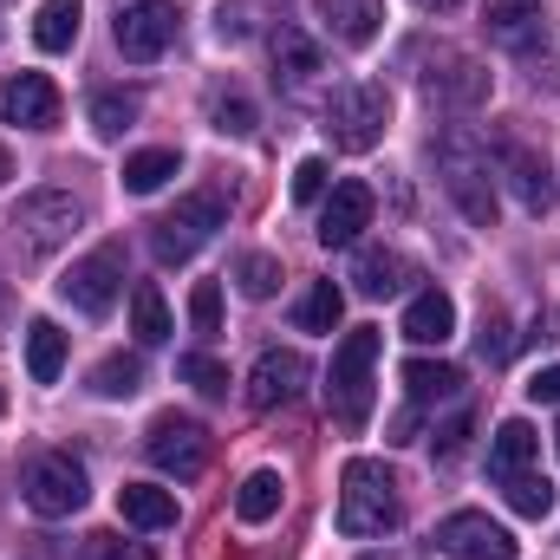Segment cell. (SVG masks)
I'll list each match as a JSON object with an SVG mask.
<instances>
[{"label": "cell", "mask_w": 560, "mask_h": 560, "mask_svg": "<svg viewBox=\"0 0 560 560\" xmlns=\"http://www.w3.org/2000/svg\"><path fill=\"white\" fill-rule=\"evenodd\" d=\"M436 176H443V189H450V202L463 209V222L469 229H495V170H489V150L476 143V131H463V125H450L443 138H436Z\"/></svg>", "instance_id": "1"}, {"label": "cell", "mask_w": 560, "mask_h": 560, "mask_svg": "<svg viewBox=\"0 0 560 560\" xmlns=\"http://www.w3.org/2000/svg\"><path fill=\"white\" fill-rule=\"evenodd\" d=\"M398 476L372 456H352L339 476V535L346 541H372L385 528H398Z\"/></svg>", "instance_id": "2"}, {"label": "cell", "mask_w": 560, "mask_h": 560, "mask_svg": "<svg viewBox=\"0 0 560 560\" xmlns=\"http://www.w3.org/2000/svg\"><path fill=\"white\" fill-rule=\"evenodd\" d=\"M378 326H352L339 346H332V365H326V411L346 423V430H365L372 418V365H378Z\"/></svg>", "instance_id": "3"}, {"label": "cell", "mask_w": 560, "mask_h": 560, "mask_svg": "<svg viewBox=\"0 0 560 560\" xmlns=\"http://www.w3.org/2000/svg\"><path fill=\"white\" fill-rule=\"evenodd\" d=\"M222 222H229V196H222V189H196V196H183L176 209H163V215L150 222V255H156L163 268H183V261H196V255L215 242Z\"/></svg>", "instance_id": "4"}, {"label": "cell", "mask_w": 560, "mask_h": 560, "mask_svg": "<svg viewBox=\"0 0 560 560\" xmlns=\"http://www.w3.org/2000/svg\"><path fill=\"white\" fill-rule=\"evenodd\" d=\"M85 502H92V476H85V463H79L72 450L33 456V469H26V509H33V515L59 522V515H79Z\"/></svg>", "instance_id": "5"}, {"label": "cell", "mask_w": 560, "mask_h": 560, "mask_svg": "<svg viewBox=\"0 0 560 560\" xmlns=\"http://www.w3.org/2000/svg\"><path fill=\"white\" fill-rule=\"evenodd\" d=\"M385 125H392V98H385V85H346V92H332V105H326V131L339 150H378L385 143Z\"/></svg>", "instance_id": "6"}, {"label": "cell", "mask_w": 560, "mask_h": 560, "mask_svg": "<svg viewBox=\"0 0 560 560\" xmlns=\"http://www.w3.org/2000/svg\"><path fill=\"white\" fill-rule=\"evenodd\" d=\"M143 456H150L163 476L189 482V476H202V463H209V430L196 418L163 411V418H150V430H143Z\"/></svg>", "instance_id": "7"}, {"label": "cell", "mask_w": 560, "mask_h": 560, "mask_svg": "<svg viewBox=\"0 0 560 560\" xmlns=\"http://www.w3.org/2000/svg\"><path fill=\"white\" fill-rule=\"evenodd\" d=\"M118 287H125V248H118V242L92 248L85 261H72V268H66V280H59V293H66L79 313H92V319H105V313H112Z\"/></svg>", "instance_id": "8"}, {"label": "cell", "mask_w": 560, "mask_h": 560, "mask_svg": "<svg viewBox=\"0 0 560 560\" xmlns=\"http://www.w3.org/2000/svg\"><path fill=\"white\" fill-rule=\"evenodd\" d=\"M436 548L450 560H515V535L502 522H489L482 509H456L443 528H436Z\"/></svg>", "instance_id": "9"}, {"label": "cell", "mask_w": 560, "mask_h": 560, "mask_svg": "<svg viewBox=\"0 0 560 560\" xmlns=\"http://www.w3.org/2000/svg\"><path fill=\"white\" fill-rule=\"evenodd\" d=\"M170 39H176V7H170V0H131V7L118 13V52H125V59L150 66V59L170 52Z\"/></svg>", "instance_id": "10"}, {"label": "cell", "mask_w": 560, "mask_h": 560, "mask_svg": "<svg viewBox=\"0 0 560 560\" xmlns=\"http://www.w3.org/2000/svg\"><path fill=\"white\" fill-rule=\"evenodd\" d=\"M372 209H378V196H372V183H332V196H326V209H319V248H352L365 229H372Z\"/></svg>", "instance_id": "11"}, {"label": "cell", "mask_w": 560, "mask_h": 560, "mask_svg": "<svg viewBox=\"0 0 560 560\" xmlns=\"http://www.w3.org/2000/svg\"><path fill=\"white\" fill-rule=\"evenodd\" d=\"M79 222H85V209H79L72 196H59V189L26 196V202L13 209V229H20V235H26V248H39V255H46V248H59Z\"/></svg>", "instance_id": "12"}, {"label": "cell", "mask_w": 560, "mask_h": 560, "mask_svg": "<svg viewBox=\"0 0 560 560\" xmlns=\"http://www.w3.org/2000/svg\"><path fill=\"white\" fill-rule=\"evenodd\" d=\"M0 125H20V131H52L59 125V85L46 72H20L0 85Z\"/></svg>", "instance_id": "13"}, {"label": "cell", "mask_w": 560, "mask_h": 560, "mask_svg": "<svg viewBox=\"0 0 560 560\" xmlns=\"http://www.w3.org/2000/svg\"><path fill=\"white\" fill-rule=\"evenodd\" d=\"M300 385H306V359L275 346V352H261L255 372H248V405H255V411H280V405L300 398Z\"/></svg>", "instance_id": "14"}, {"label": "cell", "mask_w": 560, "mask_h": 560, "mask_svg": "<svg viewBox=\"0 0 560 560\" xmlns=\"http://www.w3.org/2000/svg\"><path fill=\"white\" fill-rule=\"evenodd\" d=\"M423 92H430V105L476 112V105L489 98V72H482L476 59H463V52H443V72L430 66V72H423Z\"/></svg>", "instance_id": "15"}, {"label": "cell", "mask_w": 560, "mask_h": 560, "mask_svg": "<svg viewBox=\"0 0 560 560\" xmlns=\"http://www.w3.org/2000/svg\"><path fill=\"white\" fill-rule=\"evenodd\" d=\"M313 7H319L326 33H332L339 46H352V52H365V46L385 33V0H313Z\"/></svg>", "instance_id": "16"}, {"label": "cell", "mask_w": 560, "mask_h": 560, "mask_svg": "<svg viewBox=\"0 0 560 560\" xmlns=\"http://www.w3.org/2000/svg\"><path fill=\"white\" fill-rule=\"evenodd\" d=\"M502 170H509V189L522 196V209H528V215H548V209H555V170H548V156H535V150L509 143Z\"/></svg>", "instance_id": "17"}, {"label": "cell", "mask_w": 560, "mask_h": 560, "mask_svg": "<svg viewBox=\"0 0 560 560\" xmlns=\"http://www.w3.org/2000/svg\"><path fill=\"white\" fill-rule=\"evenodd\" d=\"M535 456H541V436H535V423L509 418L495 436H489V476H495V482H515V476H528V469H535Z\"/></svg>", "instance_id": "18"}, {"label": "cell", "mask_w": 560, "mask_h": 560, "mask_svg": "<svg viewBox=\"0 0 560 560\" xmlns=\"http://www.w3.org/2000/svg\"><path fill=\"white\" fill-rule=\"evenodd\" d=\"M418 280V268L398 255V248H365L359 261H352V287L365 293V300H392V293H405Z\"/></svg>", "instance_id": "19"}, {"label": "cell", "mask_w": 560, "mask_h": 560, "mask_svg": "<svg viewBox=\"0 0 560 560\" xmlns=\"http://www.w3.org/2000/svg\"><path fill=\"white\" fill-rule=\"evenodd\" d=\"M482 26H489V39H495V46L528 52V46L541 39V0H489Z\"/></svg>", "instance_id": "20"}, {"label": "cell", "mask_w": 560, "mask_h": 560, "mask_svg": "<svg viewBox=\"0 0 560 560\" xmlns=\"http://www.w3.org/2000/svg\"><path fill=\"white\" fill-rule=\"evenodd\" d=\"M450 332H456V300H450L443 287L411 293V306H405V339H411V346H443Z\"/></svg>", "instance_id": "21"}, {"label": "cell", "mask_w": 560, "mask_h": 560, "mask_svg": "<svg viewBox=\"0 0 560 560\" xmlns=\"http://www.w3.org/2000/svg\"><path fill=\"white\" fill-rule=\"evenodd\" d=\"M118 515L131 522V528H176V495L170 489H156V482H125L118 489Z\"/></svg>", "instance_id": "22"}, {"label": "cell", "mask_w": 560, "mask_h": 560, "mask_svg": "<svg viewBox=\"0 0 560 560\" xmlns=\"http://www.w3.org/2000/svg\"><path fill=\"white\" fill-rule=\"evenodd\" d=\"M313 72H319V46L300 26H280L275 33V79L287 92H300V85H313Z\"/></svg>", "instance_id": "23"}, {"label": "cell", "mask_w": 560, "mask_h": 560, "mask_svg": "<svg viewBox=\"0 0 560 560\" xmlns=\"http://www.w3.org/2000/svg\"><path fill=\"white\" fill-rule=\"evenodd\" d=\"M59 372H66V332L52 319H33L26 326V378L33 385H52Z\"/></svg>", "instance_id": "24"}, {"label": "cell", "mask_w": 560, "mask_h": 560, "mask_svg": "<svg viewBox=\"0 0 560 560\" xmlns=\"http://www.w3.org/2000/svg\"><path fill=\"white\" fill-rule=\"evenodd\" d=\"M280 502H287V482H280L275 469H255L242 489H235V515L248 522V528H261V522H275Z\"/></svg>", "instance_id": "25"}, {"label": "cell", "mask_w": 560, "mask_h": 560, "mask_svg": "<svg viewBox=\"0 0 560 560\" xmlns=\"http://www.w3.org/2000/svg\"><path fill=\"white\" fill-rule=\"evenodd\" d=\"M79 26H85V0H46V7H39L33 39H39V52H72Z\"/></svg>", "instance_id": "26"}, {"label": "cell", "mask_w": 560, "mask_h": 560, "mask_svg": "<svg viewBox=\"0 0 560 560\" xmlns=\"http://www.w3.org/2000/svg\"><path fill=\"white\" fill-rule=\"evenodd\" d=\"M405 392H411V405L456 398V392H463V372H456V365H436V359H411V365H405Z\"/></svg>", "instance_id": "27"}, {"label": "cell", "mask_w": 560, "mask_h": 560, "mask_svg": "<svg viewBox=\"0 0 560 560\" xmlns=\"http://www.w3.org/2000/svg\"><path fill=\"white\" fill-rule=\"evenodd\" d=\"M176 170H183L176 150H138V156H125V189H131V196H156Z\"/></svg>", "instance_id": "28"}, {"label": "cell", "mask_w": 560, "mask_h": 560, "mask_svg": "<svg viewBox=\"0 0 560 560\" xmlns=\"http://www.w3.org/2000/svg\"><path fill=\"white\" fill-rule=\"evenodd\" d=\"M143 385V365H138V352H112V359H98L92 365V398H131Z\"/></svg>", "instance_id": "29"}, {"label": "cell", "mask_w": 560, "mask_h": 560, "mask_svg": "<svg viewBox=\"0 0 560 560\" xmlns=\"http://www.w3.org/2000/svg\"><path fill=\"white\" fill-rule=\"evenodd\" d=\"M131 332H138V346H163L170 339V306H163V293L150 280L131 287Z\"/></svg>", "instance_id": "30"}, {"label": "cell", "mask_w": 560, "mask_h": 560, "mask_svg": "<svg viewBox=\"0 0 560 560\" xmlns=\"http://www.w3.org/2000/svg\"><path fill=\"white\" fill-rule=\"evenodd\" d=\"M339 313H346V293H339L332 280H313L293 319H300V332H332V326H339Z\"/></svg>", "instance_id": "31"}, {"label": "cell", "mask_w": 560, "mask_h": 560, "mask_svg": "<svg viewBox=\"0 0 560 560\" xmlns=\"http://www.w3.org/2000/svg\"><path fill=\"white\" fill-rule=\"evenodd\" d=\"M138 98H131V92H98V98H92V131H98V138H125V131H131V125H138Z\"/></svg>", "instance_id": "32"}, {"label": "cell", "mask_w": 560, "mask_h": 560, "mask_svg": "<svg viewBox=\"0 0 560 560\" xmlns=\"http://www.w3.org/2000/svg\"><path fill=\"white\" fill-rule=\"evenodd\" d=\"M502 489H509V509H515L522 522H541V515L555 509V482H548V476H535V469H528V476H515V482H502Z\"/></svg>", "instance_id": "33"}, {"label": "cell", "mask_w": 560, "mask_h": 560, "mask_svg": "<svg viewBox=\"0 0 560 560\" xmlns=\"http://www.w3.org/2000/svg\"><path fill=\"white\" fill-rule=\"evenodd\" d=\"M209 125H215L222 138H248V131H255V105H248L242 92H215V98H209Z\"/></svg>", "instance_id": "34"}, {"label": "cell", "mask_w": 560, "mask_h": 560, "mask_svg": "<svg viewBox=\"0 0 560 560\" xmlns=\"http://www.w3.org/2000/svg\"><path fill=\"white\" fill-rule=\"evenodd\" d=\"M235 280H242V293H248V300H275V287H280V261H275V255H242Z\"/></svg>", "instance_id": "35"}, {"label": "cell", "mask_w": 560, "mask_h": 560, "mask_svg": "<svg viewBox=\"0 0 560 560\" xmlns=\"http://www.w3.org/2000/svg\"><path fill=\"white\" fill-rule=\"evenodd\" d=\"M176 372H183V378H189V385H196L202 398H229V365H215L209 352H189V359H183Z\"/></svg>", "instance_id": "36"}, {"label": "cell", "mask_w": 560, "mask_h": 560, "mask_svg": "<svg viewBox=\"0 0 560 560\" xmlns=\"http://www.w3.org/2000/svg\"><path fill=\"white\" fill-rule=\"evenodd\" d=\"M189 319H196V332H222V287H215V280H196Z\"/></svg>", "instance_id": "37"}, {"label": "cell", "mask_w": 560, "mask_h": 560, "mask_svg": "<svg viewBox=\"0 0 560 560\" xmlns=\"http://www.w3.org/2000/svg\"><path fill=\"white\" fill-rule=\"evenodd\" d=\"M85 560H156V548L118 541V535H92V541H85Z\"/></svg>", "instance_id": "38"}, {"label": "cell", "mask_w": 560, "mask_h": 560, "mask_svg": "<svg viewBox=\"0 0 560 560\" xmlns=\"http://www.w3.org/2000/svg\"><path fill=\"white\" fill-rule=\"evenodd\" d=\"M326 196V163L319 156H300L293 163V202H319Z\"/></svg>", "instance_id": "39"}, {"label": "cell", "mask_w": 560, "mask_h": 560, "mask_svg": "<svg viewBox=\"0 0 560 560\" xmlns=\"http://www.w3.org/2000/svg\"><path fill=\"white\" fill-rule=\"evenodd\" d=\"M528 398H535V405H560V365H548V372L528 378Z\"/></svg>", "instance_id": "40"}, {"label": "cell", "mask_w": 560, "mask_h": 560, "mask_svg": "<svg viewBox=\"0 0 560 560\" xmlns=\"http://www.w3.org/2000/svg\"><path fill=\"white\" fill-rule=\"evenodd\" d=\"M482 359H509V326L502 319H482Z\"/></svg>", "instance_id": "41"}, {"label": "cell", "mask_w": 560, "mask_h": 560, "mask_svg": "<svg viewBox=\"0 0 560 560\" xmlns=\"http://www.w3.org/2000/svg\"><path fill=\"white\" fill-rule=\"evenodd\" d=\"M463 436H469V418H450L443 430H436V456H456V450H463Z\"/></svg>", "instance_id": "42"}, {"label": "cell", "mask_w": 560, "mask_h": 560, "mask_svg": "<svg viewBox=\"0 0 560 560\" xmlns=\"http://www.w3.org/2000/svg\"><path fill=\"white\" fill-rule=\"evenodd\" d=\"M423 13H450V7H463V0H418Z\"/></svg>", "instance_id": "43"}, {"label": "cell", "mask_w": 560, "mask_h": 560, "mask_svg": "<svg viewBox=\"0 0 560 560\" xmlns=\"http://www.w3.org/2000/svg\"><path fill=\"white\" fill-rule=\"evenodd\" d=\"M7 176H13V156H7V150H0V183H7Z\"/></svg>", "instance_id": "44"}, {"label": "cell", "mask_w": 560, "mask_h": 560, "mask_svg": "<svg viewBox=\"0 0 560 560\" xmlns=\"http://www.w3.org/2000/svg\"><path fill=\"white\" fill-rule=\"evenodd\" d=\"M0 411H7V398H0Z\"/></svg>", "instance_id": "45"}, {"label": "cell", "mask_w": 560, "mask_h": 560, "mask_svg": "<svg viewBox=\"0 0 560 560\" xmlns=\"http://www.w3.org/2000/svg\"><path fill=\"white\" fill-rule=\"evenodd\" d=\"M555 436H560V430H555Z\"/></svg>", "instance_id": "46"}]
</instances>
